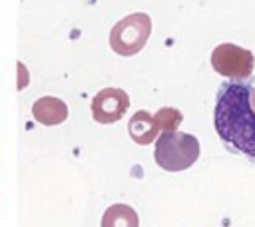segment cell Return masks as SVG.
I'll list each match as a JSON object with an SVG mask.
<instances>
[{"label": "cell", "instance_id": "cell-1", "mask_svg": "<svg viewBox=\"0 0 255 227\" xmlns=\"http://www.w3.org/2000/svg\"><path fill=\"white\" fill-rule=\"evenodd\" d=\"M217 135L235 151L255 159V82H229L217 94Z\"/></svg>", "mask_w": 255, "mask_h": 227}, {"label": "cell", "instance_id": "cell-2", "mask_svg": "<svg viewBox=\"0 0 255 227\" xmlns=\"http://www.w3.org/2000/svg\"><path fill=\"white\" fill-rule=\"evenodd\" d=\"M155 163L165 171H183L199 157V141L185 131H163L155 143Z\"/></svg>", "mask_w": 255, "mask_h": 227}, {"label": "cell", "instance_id": "cell-3", "mask_svg": "<svg viewBox=\"0 0 255 227\" xmlns=\"http://www.w3.org/2000/svg\"><path fill=\"white\" fill-rule=\"evenodd\" d=\"M151 34V20L143 12L122 18L110 32V46L120 56H133L143 50Z\"/></svg>", "mask_w": 255, "mask_h": 227}, {"label": "cell", "instance_id": "cell-4", "mask_svg": "<svg viewBox=\"0 0 255 227\" xmlns=\"http://www.w3.org/2000/svg\"><path fill=\"white\" fill-rule=\"evenodd\" d=\"M211 66L217 74L231 80H245L251 76L255 58L251 50L241 48L237 44H219L211 54Z\"/></svg>", "mask_w": 255, "mask_h": 227}, {"label": "cell", "instance_id": "cell-5", "mask_svg": "<svg viewBox=\"0 0 255 227\" xmlns=\"http://www.w3.org/2000/svg\"><path fill=\"white\" fill-rule=\"evenodd\" d=\"M129 108V98L120 88H104L92 98V117L98 123L120 121Z\"/></svg>", "mask_w": 255, "mask_h": 227}, {"label": "cell", "instance_id": "cell-6", "mask_svg": "<svg viewBox=\"0 0 255 227\" xmlns=\"http://www.w3.org/2000/svg\"><path fill=\"white\" fill-rule=\"evenodd\" d=\"M32 117L42 125H58L66 121L68 106L56 96H44L32 104Z\"/></svg>", "mask_w": 255, "mask_h": 227}, {"label": "cell", "instance_id": "cell-7", "mask_svg": "<svg viewBox=\"0 0 255 227\" xmlns=\"http://www.w3.org/2000/svg\"><path fill=\"white\" fill-rule=\"evenodd\" d=\"M128 131H129V137L139 145L151 143L159 133V129H157V125L153 121V115L149 112H145V110H139L129 117Z\"/></svg>", "mask_w": 255, "mask_h": 227}, {"label": "cell", "instance_id": "cell-8", "mask_svg": "<svg viewBox=\"0 0 255 227\" xmlns=\"http://www.w3.org/2000/svg\"><path fill=\"white\" fill-rule=\"evenodd\" d=\"M102 227H139V217L133 207L126 203H114L106 209Z\"/></svg>", "mask_w": 255, "mask_h": 227}, {"label": "cell", "instance_id": "cell-9", "mask_svg": "<svg viewBox=\"0 0 255 227\" xmlns=\"http://www.w3.org/2000/svg\"><path fill=\"white\" fill-rule=\"evenodd\" d=\"M181 119H183V115L175 108H159L153 115V121H155L157 129H163V131H175L179 127Z\"/></svg>", "mask_w": 255, "mask_h": 227}, {"label": "cell", "instance_id": "cell-10", "mask_svg": "<svg viewBox=\"0 0 255 227\" xmlns=\"http://www.w3.org/2000/svg\"><path fill=\"white\" fill-rule=\"evenodd\" d=\"M16 80H18V84H16L18 92L26 90L28 84H30V72H28V68L24 66V62H20V60L16 62Z\"/></svg>", "mask_w": 255, "mask_h": 227}]
</instances>
